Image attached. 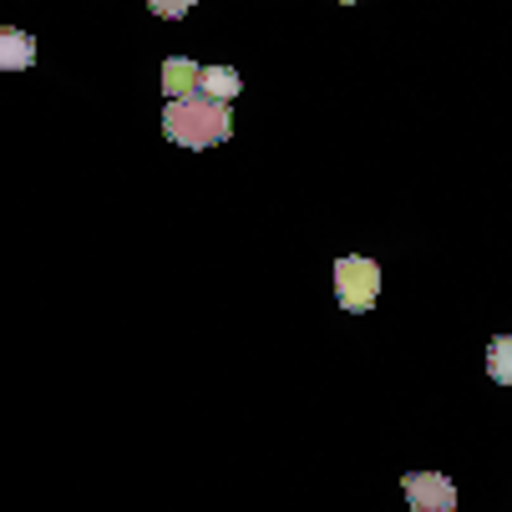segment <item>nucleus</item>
Returning <instances> with one entry per match:
<instances>
[{"label": "nucleus", "mask_w": 512, "mask_h": 512, "mask_svg": "<svg viewBox=\"0 0 512 512\" xmlns=\"http://www.w3.org/2000/svg\"><path fill=\"white\" fill-rule=\"evenodd\" d=\"M198 82H203V66H198V61H188V56H168V61H163V92H168V102L193 97Z\"/></svg>", "instance_id": "4"}, {"label": "nucleus", "mask_w": 512, "mask_h": 512, "mask_svg": "<svg viewBox=\"0 0 512 512\" xmlns=\"http://www.w3.org/2000/svg\"><path fill=\"white\" fill-rule=\"evenodd\" d=\"M36 61V41L16 26H0V71H26Z\"/></svg>", "instance_id": "5"}, {"label": "nucleus", "mask_w": 512, "mask_h": 512, "mask_svg": "<svg viewBox=\"0 0 512 512\" xmlns=\"http://www.w3.org/2000/svg\"><path fill=\"white\" fill-rule=\"evenodd\" d=\"M406 502L416 512H452L457 507V487L442 472H411L406 477Z\"/></svg>", "instance_id": "3"}, {"label": "nucleus", "mask_w": 512, "mask_h": 512, "mask_svg": "<svg viewBox=\"0 0 512 512\" xmlns=\"http://www.w3.org/2000/svg\"><path fill=\"white\" fill-rule=\"evenodd\" d=\"M345 6H350V0H345Z\"/></svg>", "instance_id": "9"}, {"label": "nucleus", "mask_w": 512, "mask_h": 512, "mask_svg": "<svg viewBox=\"0 0 512 512\" xmlns=\"http://www.w3.org/2000/svg\"><path fill=\"white\" fill-rule=\"evenodd\" d=\"M148 11H153V16H163V21H178V16H188V11H193V0H148Z\"/></svg>", "instance_id": "8"}, {"label": "nucleus", "mask_w": 512, "mask_h": 512, "mask_svg": "<svg viewBox=\"0 0 512 512\" xmlns=\"http://www.w3.org/2000/svg\"><path fill=\"white\" fill-rule=\"evenodd\" d=\"M163 132L178 148H218V142H229V132H234V112H229V102H213V97L193 92L183 102H168Z\"/></svg>", "instance_id": "1"}, {"label": "nucleus", "mask_w": 512, "mask_h": 512, "mask_svg": "<svg viewBox=\"0 0 512 512\" xmlns=\"http://www.w3.org/2000/svg\"><path fill=\"white\" fill-rule=\"evenodd\" d=\"M376 295H381V269L371 259H340L335 264V300H340V310L360 315V310L376 305Z\"/></svg>", "instance_id": "2"}, {"label": "nucleus", "mask_w": 512, "mask_h": 512, "mask_svg": "<svg viewBox=\"0 0 512 512\" xmlns=\"http://www.w3.org/2000/svg\"><path fill=\"white\" fill-rule=\"evenodd\" d=\"M487 376H492L497 386H512V335H497V340L487 345Z\"/></svg>", "instance_id": "7"}, {"label": "nucleus", "mask_w": 512, "mask_h": 512, "mask_svg": "<svg viewBox=\"0 0 512 512\" xmlns=\"http://www.w3.org/2000/svg\"><path fill=\"white\" fill-rule=\"evenodd\" d=\"M239 71H229V66H203V82H198V92L203 97H213V102H234L239 97Z\"/></svg>", "instance_id": "6"}]
</instances>
